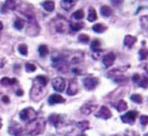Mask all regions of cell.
<instances>
[{"instance_id":"obj_1","label":"cell","mask_w":148,"mask_h":136,"mask_svg":"<svg viewBox=\"0 0 148 136\" xmlns=\"http://www.w3.org/2000/svg\"><path fill=\"white\" fill-rule=\"evenodd\" d=\"M45 129V121L44 119H37L29 122L27 126V133L31 136H36L42 133Z\"/></svg>"},{"instance_id":"obj_2","label":"cell","mask_w":148,"mask_h":136,"mask_svg":"<svg viewBox=\"0 0 148 136\" xmlns=\"http://www.w3.org/2000/svg\"><path fill=\"white\" fill-rule=\"evenodd\" d=\"M19 117L23 121L31 122L33 120H35L37 118V113L33 108H27V109H23V111L19 113Z\"/></svg>"},{"instance_id":"obj_3","label":"cell","mask_w":148,"mask_h":136,"mask_svg":"<svg viewBox=\"0 0 148 136\" xmlns=\"http://www.w3.org/2000/svg\"><path fill=\"white\" fill-rule=\"evenodd\" d=\"M52 85H53L54 89H55L56 91L62 93V91H64V89H65V87H66V81H65V79L62 78V77H56V78L53 79V81H52Z\"/></svg>"},{"instance_id":"obj_4","label":"cell","mask_w":148,"mask_h":136,"mask_svg":"<svg viewBox=\"0 0 148 136\" xmlns=\"http://www.w3.org/2000/svg\"><path fill=\"white\" fill-rule=\"evenodd\" d=\"M99 84V79L95 78V77H86V78L83 80V85L87 91H92Z\"/></svg>"},{"instance_id":"obj_5","label":"cell","mask_w":148,"mask_h":136,"mask_svg":"<svg viewBox=\"0 0 148 136\" xmlns=\"http://www.w3.org/2000/svg\"><path fill=\"white\" fill-rule=\"evenodd\" d=\"M52 64H53L54 67L59 68V69H63V66L65 65V59L60 54H56L52 58Z\"/></svg>"},{"instance_id":"obj_6","label":"cell","mask_w":148,"mask_h":136,"mask_svg":"<svg viewBox=\"0 0 148 136\" xmlns=\"http://www.w3.org/2000/svg\"><path fill=\"white\" fill-rule=\"evenodd\" d=\"M137 115H138V113L136 111H130V112H128V113H126L124 116H122L121 119L124 123L132 124V123H134V121H135Z\"/></svg>"},{"instance_id":"obj_7","label":"cell","mask_w":148,"mask_h":136,"mask_svg":"<svg viewBox=\"0 0 148 136\" xmlns=\"http://www.w3.org/2000/svg\"><path fill=\"white\" fill-rule=\"evenodd\" d=\"M97 117L101 118V119H105V120L110 119V118L112 117V112L108 107L103 106V107L101 108V110H99V112L97 114Z\"/></svg>"},{"instance_id":"obj_8","label":"cell","mask_w":148,"mask_h":136,"mask_svg":"<svg viewBox=\"0 0 148 136\" xmlns=\"http://www.w3.org/2000/svg\"><path fill=\"white\" fill-rule=\"evenodd\" d=\"M27 34L29 36H36L39 34V25L36 21H31L27 29Z\"/></svg>"},{"instance_id":"obj_9","label":"cell","mask_w":148,"mask_h":136,"mask_svg":"<svg viewBox=\"0 0 148 136\" xmlns=\"http://www.w3.org/2000/svg\"><path fill=\"white\" fill-rule=\"evenodd\" d=\"M115 60H116V55H115V54H114V53H109V54H107L105 57H103V65H105L106 67H110V66H112L114 64Z\"/></svg>"},{"instance_id":"obj_10","label":"cell","mask_w":148,"mask_h":136,"mask_svg":"<svg viewBox=\"0 0 148 136\" xmlns=\"http://www.w3.org/2000/svg\"><path fill=\"white\" fill-rule=\"evenodd\" d=\"M9 133L12 134L13 136H21V133H23V128L17 123H13L9 127Z\"/></svg>"},{"instance_id":"obj_11","label":"cell","mask_w":148,"mask_h":136,"mask_svg":"<svg viewBox=\"0 0 148 136\" xmlns=\"http://www.w3.org/2000/svg\"><path fill=\"white\" fill-rule=\"evenodd\" d=\"M95 109H97V105H92V104H86V105L82 106L80 109L81 113L83 114V115H90L92 112L95 111Z\"/></svg>"},{"instance_id":"obj_12","label":"cell","mask_w":148,"mask_h":136,"mask_svg":"<svg viewBox=\"0 0 148 136\" xmlns=\"http://www.w3.org/2000/svg\"><path fill=\"white\" fill-rule=\"evenodd\" d=\"M78 91V84L75 80H71L68 85V89H67V95H74L75 93Z\"/></svg>"},{"instance_id":"obj_13","label":"cell","mask_w":148,"mask_h":136,"mask_svg":"<svg viewBox=\"0 0 148 136\" xmlns=\"http://www.w3.org/2000/svg\"><path fill=\"white\" fill-rule=\"evenodd\" d=\"M77 0H61V6L64 10H70L74 5L76 4Z\"/></svg>"},{"instance_id":"obj_14","label":"cell","mask_w":148,"mask_h":136,"mask_svg":"<svg viewBox=\"0 0 148 136\" xmlns=\"http://www.w3.org/2000/svg\"><path fill=\"white\" fill-rule=\"evenodd\" d=\"M65 102L64 98H62L61 95H52L51 97L49 98V104L50 105H56V104H60Z\"/></svg>"},{"instance_id":"obj_15","label":"cell","mask_w":148,"mask_h":136,"mask_svg":"<svg viewBox=\"0 0 148 136\" xmlns=\"http://www.w3.org/2000/svg\"><path fill=\"white\" fill-rule=\"evenodd\" d=\"M135 43H136V38L133 37V36L128 35V36H126L125 39H124V44H125V46L128 48H131Z\"/></svg>"},{"instance_id":"obj_16","label":"cell","mask_w":148,"mask_h":136,"mask_svg":"<svg viewBox=\"0 0 148 136\" xmlns=\"http://www.w3.org/2000/svg\"><path fill=\"white\" fill-rule=\"evenodd\" d=\"M43 7L47 11L51 12V11H53L54 8H55V2H54L53 0H47V1H44V2H43Z\"/></svg>"},{"instance_id":"obj_17","label":"cell","mask_w":148,"mask_h":136,"mask_svg":"<svg viewBox=\"0 0 148 136\" xmlns=\"http://www.w3.org/2000/svg\"><path fill=\"white\" fill-rule=\"evenodd\" d=\"M101 13L103 16H111L113 14V10H112L111 7L107 6V5H103L101 7Z\"/></svg>"},{"instance_id":"obj_18","label":"cell","mask_w":148,"mask_h":136,"mask_svg":"<svg viewBox=\"0 0 148 136\" xmlns=\"http://www.w3.org/2000/svg\"><path fill=\"white\" fill-rule=\"evenodd\" d=\"M84 27V23H70V29L73 32H78L80 31L82 27Z\"/></svg>"},{"instance_id":"obj_19","label":"cell","mask_w":148,"mask_h":136,"mask_svg":"<svg viewBox=\"0 0 148 136\" xmlns=\"http://www.w3.org/2000/svg\"><path fill=\"white\" fill-rule=\"evenodd\" d=\"M1 84L2 85H11V84H14V83L17 82V80L15 78H8V77H3L1 79Z\"/></svg>"},{"instance_id":"obj_20","label":"cell","mask_w":148,"mask_h":136,"mask_svg":"<svg viewBox=\"0 0 148 136\" xmlns=\"http://www.w3.org/2000/svg\"><path fill=\"white\" fill-rule=\"evenodd\" d=\"M97 11H95V8L90 7L88 10V17H87V19H88L89 21H97Z\"/></svg>"},{"instance_id":"obj_21","label":"cell","mask_w":148,"mask_h":136,"mask_svg":"<svg viewBox=\"0 0 148 136\" xmlns=\"http://www.w3.org/2000/svg\"><path fill=\"white\" fill-rule=\"evenodd\" d=\"M4 6L6 7L7 9L13 10V9H15V7H16V1H15V0H6Z\"/></svg>"},{"instance_id":"obj_22","label":"cell","mask_w":148,"mask_h":136,"mask_svg":"<svg viewBox=\"0 0 148 136\" xmlns=\"http://www.w3.org/2000/svg\"><path fill=\"white\" fill-rule=\"evenodd\" d=\"M117 110L119 112H124V111H126L127 110V108H128V105H127V103H126L125 101H123V100H121V101L118 103V105H117Z\"/></svg>"},{"instance_id":"obj_23","label":"cell","mask_w":148,"mask_h":136,"mask_svg":"<svg viewBox=\"0 0 148 136\" xmlns=\"http://www.w3.org/2000/svg\"><path fill=\"white\" fill-rule=\"evenodd\" d=\"M36 81H37L39 84H41L42 87H45L48 83V78L46 76H44V75H39V76L36 78Z\"/></svg>"},{"instance_id":"obj_24","label":"cell","mask_w":148,"mask_h":136,"mask_svg":"<svg viewBox=\"0 0 148 136\" xmlns=\"http://www.w3.org/2000/svg\"><path fill=\"white\" fill-rule=\"evenodd\" d=\"M92 30L95 32V33H103V32L107 30V27L103 25H101V23H97L92 27Z\"/></svg>"},{"instance_id":"obj_25","label":"cell","mask_w":148,"mask_h":136,"mask_svg":"<svg viewBox=\"0 0 148 136\" xmlns=\"http://www.w3.org/2000/svg\"><path fill=\"white\" fill-rule=\"evenodd\" d=\"M76 126L79 128L80 130H86L89 128V122L88 121H81V122H77Z\"/></svg>"},{"instance_id":"obj_26","label":"cell","mask_w":148,"mask_h":136,"mask_svg":"<svg viewBox=\"0 0 148 136\" xmlns=\"http://www.w3.org/2000/svg\"><path fill=\"white\" fill-rule=\"evenodd\" d=\"M48 53H49V49H48L47 46H45V45L40 46V47H39V54L42 56V57H45V56H47Z\"/></svg>"},{"instance_id":"obj_27","label":"cell","mask_w":148,"mask_h":136,"mask_svg":"<svg viewBox=\"0 0 148 136\" xmlns=\"http://www.w3.org/2000/svg\"><path fill=\"white\" fill-rule=\"evenodd\" d=\"M23 27H25V21L21 19H17L16 21H14V27L16 30H23Z\"/></svg>"},{"instance_id":"obj_28","label":"cell","mask_w":148,"mask_h":136,"mask_svg":"<svg viewBox=\"0 0 148 136\" xmlns=\"http://www.w3.org/2000/svg\"><path fill=\"white\" fill-rule=\"evenodd\" d=\"M90 47L92 51H99V50L101 49V42H99V40H93Z\"/></svg>"},{"instance_id":"obj_29","label":"cell","mask_w":148,"mask_h":136,"mask_svg":"<svg viewBox=\"0 0 148 136\" xmlns=\"http://www.w3.org/2000/svg\"><path fill=\"white\" fill-rule=\"evenodd\" d=\"M73 17L75 19H82L83 17H84V12H83V10H81V9H79V10H76L75 12L73 13Z\"/></svg>"},{"instance_id":"obj_30","label":"cell","mask_w":148,"mask_h":136,"mask_svg":"<svg viewBox=\"0 0 148 136\" xmlns=\"http://www.w3.org/2000/svg\"><path fill=\"white\" fill-rule=\"evenodd\" d=\"M18 51H19V53H21V55L27 56V46L25 45V44H21V45H19Z\"/></svg>"},{"instance_id":"obj_31","label":"cell","mask_w":148,"mask_h":136,"mask_svg":"<svg viewBox=\"0 0 148 136\" xmlns=\"http://www.w3.org/2000/svg\"><path fill=\"white\" fill-rule=\"evenodd\" d=\"M131 100L133 102H135L136 104H141L142 101H143V100H142V97L140 95H133L131 97Z\"/></svg>"},{"instance_id":"obj_32","label":"cell","mask_w":148,"mask_h":136,"mask_svg":"<svg viewBox=\"0 0 148 136\" xmlns=\"http://www.w3.org/2000/svg\"><path fill=\"white\" fill-rule=\"evenodd\" d=\"M25 69L27 72H34L36 71V65H34L33 63H27L25 64Z\"/></svg>"},{"instance_id":"obj_33","label":"cell","mask_w":148,"mask_h":136,"mask_svg":"<svg viewBox=\"0 0 148 136\" xmlns=\"http://www.w3.org/2000/svg\"><path fill=\"white\" fill-rule=\"evenodd\" d=\"M78 40H79V42H81V43H88V42H89V37L87 35L82 34V35H80L78 37Z\"/></svg>"},{"instance_id":"obj_34","label":"cell","mask_w":148,"mask_h":136,"mask_svg":"<svg viewBox=\"0 0 148 136\" xmlns=\"http://www.w3.org/2000/svg\"><path fill=\"white\" fill-rule=\"evenodd\" d=\"M139 54H140V59H142V60L146 59V58L148 57V50L141 49V50H140V52H139Z\"/></svg>"},{"instance_id":"obj_35","label":"cell","mask_w":148,"mask_h":136,"mask_svg":"<svg viewBox=\"0 0 148 136\" xmlns=\"http://www.w3.org/2000/svg\"><path fill=\"white\" fill-rule=\"evenodd\" d=\"M139 85L141 87H144V89H146V87H148V77H143V78L140 80Z\"/></svg>"},{"instance_id":"obj_36","label":"cell","mask_w":148,"mask_h":136,"mask_svg":"<svg viewBox=\"0 0 148 136\" xmlns=\"http://www.w3.org/2000/svg\"><path fill=\"white\" fill-rule=\"evenodd\" d=\"M140 123L144 126L147 125L148 124V116H146V115L141 116V117H140Z\"/></svg>"},{"instance_id":"obj_37","label":"cell","mask_w":148,"mask_h":136,"mask_svg":"<svg viewBox=\"0 0 148 136\" xmlns=\"http://www.w3.org/2000/svg\"><path fill=\"white\" fill-rule=\"evenodd\" d=\"M140 21H141V25H143L144 27H148V16H143V17H141Z\"/></svg>"},{"instance_id":"obj_38","label":"cell","mask_w":148,"mask_h":136,"mask_svg":"<svg viewBox=\"0 0 148 136\" xmlns=\"http://www.w3.org/2000/svg\"><path fill=\"white\" fill-rule=\"evenodd\" d=\"M124 0H112V4L115 6H120L121 4H123Z\"/></svg>"},{"instance_id":"obj_39","label":"cell","mask_w":148,"mask_h":136,"mask_svg":"<svg viewBox=\"0 0 148 136\" xmlns=\"http://www.w3.org/2000/svg\"><path fill=\"white\" fill-rule=\"evenodd\" d=\"M140 79H141V77H140L139 74H134L133 77H132V80H133L134 82H138Z\"/></svg>"},{"instance_id":"obj_40","label":"cell","mask_w":148,"mask_h":136,"mask_svg":"<svg viewBox=\"0 0 148 136\" xmlns=\"http://www.w3.org/2000/svg\"><path fill=\"white\" fill-rule=\"evenodd\" d=\"M125 80H126L125 76H118V77H116V79H115L116 82H121V81H125Z\"/></svg>"},{"instance_id":"obj_41","label":"cell","mask_w":148,"mask_h":136,"mask_svg":"<svg viewBox=\"0 0 148 136\" xmlns=\"http://www.w3.org/2000/svg\"><path fill=\"white\" fill-rule=\"evenodd\" d=\"M2 101L4 102L5 104H8L9 103V98L7 97V95H4V97L2 98Z\"/></svg>"},{"instance_id":"obj_42","label":"cell","mask_w":148,"mask_h":136,"mask_svg":"<svg viewBox=\"0 0 148 136\" xmlns=\"http://www.w3.org/2000/svg\"><path fill=\"white\" fill-rule=\"evenodd\" d=\"M16 95H23V91H21V89H18V91H16Z\"/></svg>"},{"instance_id":"obj_43","label":"cell","mask_w":148,"mask_h":136,"mask_svg":"<svg viewBox=\"0 0 148 136\" xmlns=\"http://www.w3.org/2000/svg\"><path fill=\"white\" fill-rule=\"evenodd\" d=\"M3 29V25H2V23H1V21H0V31H1V30Z\"/></svg>"},{"instance_id":"obj_44","label":"cell","mask_w":148,"mask_h":136,"mask_svg":"<svg viewBox=\"0 0 148 136\" xmlns=\"http://www.w3.org/2000/svg\"><path fill=\"white\" fill-rule=\"evenodd\" d=\"M2 128V122H1V119H0V129Z\"/></svg>"},{"instance_id":"obj_45","label":"cell","mask_w":148,"mask_h":136,"mask_svg":"<svg viewBox=\"0 0 148 136\" xmlns=\"http://www.w3.org/2000/svg\"><path fill=\"white\" fill-rule=\"evenodd\" d=\"M78 136H87V135H85V134H79Z\"/></svg>"},{"instance_id":"obj_46","label":"cell","mask_w":148,"mask_h":136,"mask_svg":"<svg viewBox=\"0 0 148 136\" xmlns=\"http://www.w3.org/2000/svg\"><path fill=\"white\" fill-rule=\"evenodd\" d=\"M2 66H3V64H0V67H2Z\"/></svg>"},{"instance_id":"obj_47","label":"cell","mask_w":148,"mask_h":136,"mask_svg":"<svg viewBox=\"0 0 148 136\" xmlns=\"http://www.w3.org/2000/svg\"><path fill=\"white\" fill-rule=\"evenodd\" d=\"M144 136H148V133H146V134H145V135H144Z\"/></svg>"}]
</instances>
